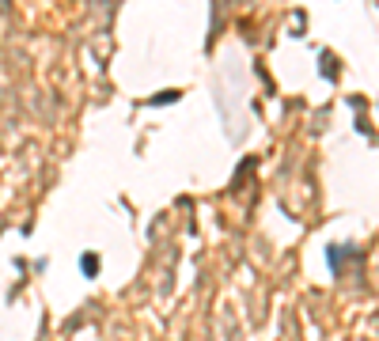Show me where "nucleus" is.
<instances>
[{"label":"nucleus","instance_id":"1","mask_svg":"<svg viewBox=\"0 0 379 341\" xmlns=\"http://www.w3.org/2000/svg\"><path fill=\"white\" fill-rule=\"evenodd\" d=\"M84 273H87V277L99 273V258H95V254H84Z\"/></svg>","mask_w":379,"mask_h":341}]
</instances>
